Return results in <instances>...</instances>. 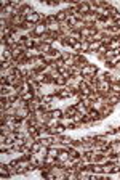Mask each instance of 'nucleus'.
Segmentation results:
<instances>
[{"label": "nucleus", "instance_id": "nucleus-1", "mask_svg": "<svg viewBox=\"0 0 120 180\" xmlns=\"http://www.w3.org/2000/svg\"><path fill=\"white\" fill-rule=\"evenodd\" d=\"M98 71H99V68L96 64H88V66H85V68H82V76H96L98 74Z\"/></svg>", "mask_w": 120, "mask_h": 180}, {"label": "nucleus", "instance_id": "nucleus-2", "mask_svg": "<svg viewBox=\"0 0 120 180\" xmlns=\"http://www.w3.org/2000/svg\"><path fill=\"white\" fill-rule=\"evenodd\" d=\"M114 111H115V106L112 105H107V103H103V109H101V114H103V118H109V116H112L114 114Z\"/></svg>", "mask_w": 120, "mask_h": 180}, {"label": "nucleus", "instance_id": "nucleus-3", "mask_svg": "<svg viewBox=\"0 0 120 180\" xmlns=\"http://www.w3.org/2000/svg\"><path fill=\"white\" fill-rule=\"evenodd\" d=\"M67 98H74V95L69 87H62L58 93V100H67Z\"/></svg>", "mask_w": 120, "mask_h": 180}, {"label": "nucleus", "instance_id": "nucleus-4", "mask_svg": "<svg viewBox=\"0 0 120 180\" xmlns=\"http://www.w3.org/2000/svg\"><path fill=\"white\" fill-rule=\"evenodd\" d=\"M88 114L91 116V119H93V121L96 122V124H99V122L104 119V118H103V114H101V111H98V109H95V108H90Z\"/></svg>", "mask_w": 120, "mask_h": 180}, {"label": "nucleus", "instance_id": "nucleus-5", "mask_svg": "<svg viewBox=\"0 0 120 180\" xmlns=\"http://www.w3.org/2000/svg\"><path fill=\"white\" fill-rule=\"evenodd\" d=\"M34 12V8H32V5H29V3H23L21 7H19V15L21 16H29L31 13Z\"/></svg>", "mask_w": 120, "mask_h": 180}, {"label": "nucleus", "instance_id": "nucleus-6", "mask_svg": "<svg viewBox=\"0 0 120 180\" xmlns=\"http://www.w3.org/2000/svg\"><path fill=\"white\" fill-rule=\"evenodd\" d=\"M79 12H80L82 15H90V13H91L90 2H79Z\"/></svg>", "mask_w": 120, "mask_h": 180}, {"label": "nucleus", "instance_id": "nucleus-7", "mask_svg": "<svg viewBox=\"0 0 120 180\" xmlns=\"http://www.w3.org/2000/svg\"><path fill=\"white\" fill-rule=\"evenodd\" d=\"M62 111H64V116H69V118H74V116H75L77 113H79L75 105H67V106L64 108Z\"/></svg>", "mask_w": 120, "mask_h": 180}, {"label": "nucleus", "instance_id": "nucleus-8", "mask_svg": "<svg viewBox=\"0 0 120 180\" xmlns=\"http://www.w3.org/2000/svg\"><path fill=\"white\" fill-rule=\"evenodd\" d=\"M56 159H58V163H59V164L62 166V163H66L67 159H71V158H69V151H66V150H61Z\"/></svg>", "mask_w": 120, "mask_h": 180}, {"label": "nucleus", "instance_id": "nucleus-9", "mask_svg": "<svg viewBox=\"0 0 120 180\" xmlns=\"http://www.w3.org/2000/svg\"><path fill=\"white\" fill-rule=\"evenodd\" d=\"M54 15H56L58 23H66V20H67V12L66 10H58Z\"/></svg>", "mask_w": 120, "mask_h": 180}, {"label": "nucleus", "instance_id": "nucleus-10", "mask_svg": "<svg viewBox=\"0 0 120 180\" xmlns=\"http://www.w3.org/2000/svg\"><path fill=\"white\" fill-rule=\"evenodd\" d=\"M53 48H54V47H53V45H48V44H42V45L39 47V50H40L42 55H50Z\"/></svg>", "mask_w": 120, "mask_h": 180}, {"label": "nucleus", "instance_id": "nucleus-11", "mask_svg": "<svg viewBox=\"0 0 120 180\" xmlns=\"http://www.w3.org/2000/svg\"><path fill=\"white\" fill-rule=\"evenodd\" d=\"M104 134L109 135V137H115V134H117V127H114V126H106V127H104Z\"/></svg>", "mask_w": 120, "mask_h": 180}, {"label": "nucleus", "instance_id": "nucleus-12", "mask_svg": "<svg viewBox=\"0 0 120 180\" xmlns=\"http://www.w3.org/2000/svg\"><path fill=\"white\" fill-rule=\"evenodd\" d=\"M107 48L109 50H120V40L117 39V37H114V40L107 45Z\"/></svg>", "mask_w": 120, "mask_h": 180}, {"label": "nucleus", "instance_id": "nucleus-13", "mask_svg": "<svg viewBox=\"0 0 120 180\" xmlns=\"http://www.w3.org/2000/svg\"><path fill=\"white\" fill-rule=\"evenodd\" d=\"M34 97H35V93L31 90V92H26L24 95H21V100H23V101H26V103H29V101H32V100H34Z\"/></svg>", "mask_w": 120, "mask_h": 180}, {"label": "nucleus", "instance_id": "nucleus-14", "mask_svg": "<svg viewBox=\"0 0 120 180\" xmlns=\"http://www.w3.org/2000/svg\"><path fill=\"white\" fill-rule=\"evenodd\" d=\"M61 124L59 122V119H56V118H50L48 121H47V126L50 127V129H54V127H58Z\"/></svg>", "mask_w": 120, "mask_h": 180}, {"label": "nucleus", "instance_id": "nucleus-15", "mask_svg": "<svg viewBox=\"0 0 120 180\" xmlns=\"http://www.w3.org/2000/svg\"><path fill=\"white\" fill-rule=\"evenodd\" d=\"M101 45H103L101 42H93V44H90V55H96V52L99 50Z\"/></svg>", "mask_w": 120, "mask_h": 180}, {"label": "nucleus", "instance_id": "nucleus-16", "mask_svg": "<svg viewBox=\"0 0 120 180\" xmlns=\"http://www.w3.org/2000/svg\"><path fill=\"white\" fill-rule=\"evenodd\" d=\"M54 85H56V87H66V85H67V79L62 77V76H59V77L54 81Z\"/></svg>", "mask_w": 120, "mask_h": 180}, {"label": "nucleus", "instance_id": "nucleus-17", "mask_svg": "<svg viewBox=\"0 0 120 180\" xmlns=\"http://www.w3.org/2000/svg\"><path fill=\"white\" fill-rule=\"evenodd\" d=\"M40 141H42V145L47 146V148H51V146H53V138H51V135H50V137H45V138H40Z\"/></svg>", "mask_w": 120, "mask_h": 180}, {"label": "nucleus", "instance_id": "nucleus-18", "mask_svg": "<svg viewBox=\"0 0 120 180\" xmlns=\"http://www.w3.org/2000/svg\"><path fill=\"white\" fill-rule=\"evenodd\" d=\"M16 138H18V132L13 130V132H10V134L6 135V140H5V141H8V143H15Z\"/></svg>", "mask_w": 120, "mask_h": 180}, {"label": "nucleus", "instance_id": "nucleus-19", "mask_svg": "<svg viewBox=\"0 0 120 180\" xmlns=\"http://www.w3.org/2000/svg\"><path fill=\"white\" fill-rule=\"evenodd\" d=\"M64 116V111L62 109H59V108H54L53 111H51V118H56V119H61Z\"/></svg>", "mask_w": 120, "mask_h": 180}, {"label": "nucleus", "instance_id": "nucleus-20", "mask_svg": "<svg viewBox=\"0 0 120 180\" xmlns=\"http://www.w3.org/2000/svg\"><path fill=\"white\" fill-rule=\"evenodd\" d=\"M103 169H104V174H106V175H112L114 163H107V164H104V166H103Z\"/></svg>", "mask_w": 120, "mask_h": 180}, {"label": "nucleus", "instance_id": "nucleus-21", "mask_svg": "<svg viewBox=\"0 0 120 180\" xmlns=\"http://www.w3.org/2000/svg\"><path fill=\"white\" fill-rule=\"evenodd\" d=\"M31 150H32V153H35V155H37V153H39V151L42 150V141H40V140H35Z\"/></svg>", "mask_w": 120, "mask_h": 180}, {"label": "nucleus", "instance_id": "nucleus-22", "mask_svg": "<svg viewBox=\"0 0 120 180\" xmlns=\"http://www.w3.org/2000/svg\"><path fill=\"white\" fill-rule=\"evenodd\" d=\"M58 155H59V150L56 148V146H51V148H48V156H53V158H58Z\"/></svg>", "mask_w": 120, "mask_h": 180}, {"label": "nucleus", "instance_id": "nucleus-23", "mask_svg": "<svg viewBox=\"0 0 120 180\" xmlns=\"http://www.w3.org/2000/svg\"><path fill=\"white\" fill-rule=\"evenodd\" d=\"M109 48H107V45H101L99 47V50L96 52V55L95 56H99V55H106V52H107Z\"/></svg>", "mask_w": 120, "mask_h": 180}, {"label": "nucleus", "instance_id": "nucleus-24", "mask_svg": "<svg viewBox=\"0 0 120 180\" xmlns=\"http://www.w3.org/2000/svg\"><path fill=\"white\" fill-rule=\"evenodd\" d=\"M24 45L27 47V48H34V39H31V37H26Z\"/></svg>", "mask_w": 120, "mask_h": 180}, {"label": "nucleus", "instance_id": "nucleus-25", "mask_svg": "<svg viewBox=\"0 0 120 180\" xmlns=\"http://www.w3.org/2000/svg\"><path fill=\"white\" fill-rule=\"evenodd\" d=\"M40 45H42V39H40V37H34V47H35V48H39Z\"/></svg>", "mask_w": 120, "mask_h": 180}, {"label": "nucleus", "instance_id": "nucleus-26", "mask_svg": "<svg viewBox=\"0 0 120 180\" xmlns=\"http://www.w3.org/2000/svg\"><path fill=\"white\" fill-rule=\"evenodd\" d=\"M43 60H45V63H47V64H51L53 63V56L51 55H43Z\"/></svg>", "mask_w": 120, "mask_h": 180}, {"label": "nucleus", "instance_id": "nucleus-27", "mask_svg": "<svg viewBox=\"0 0 120 180\" xmlns=\"http://www.w3.org/2000/svg\"><path fill=\"white\" fill-rule=\"evenodd\" d=\"M47 5L48 7H59V2L56 0V2H47Z\"/></svg>", "mask_w": 120, "mask_h": 180}, {"label": "nucleus", "instance_id": "nucleus-28", "mask_svg": "<svg viewBox=\"0 0 120 180\" xmlns=\"http://www.w3.org/2000/svg\"><path fill=\"white\" fill-rule=\"evenodd\" d=\"M115 26H117L118 29H120V18H118V20H115Z\"/></svg>", "mask_w": 120, "mask_h": 180}, {"label": "nucleus", "instance_id": "nucleus-29", "mask_svg": "<svg viewBox=\"0 0 120 180\" xmlns=\"http://www.w3.org/2000/svg\"><path fill=\"white\" fill-rule=\"evenodd\" d=\"M117 130H118V132H120V127H117Z\"/></svg>", "mask_w": 120, "mask_h": 180}, {"label": "nucleus", "instance_id": "nucleus-30", "mask_svg": "<svg viewBox=\"0 0 120 180\" xmlns=\"http://www.w3.org/2000/svg\"><path fill=\"white\" fill-rule=\"evenodd\" d=\"M118 40H120V39H118Z\"/></svg>", "mask_w": 120, "mask_h": 180}]
</instances>
